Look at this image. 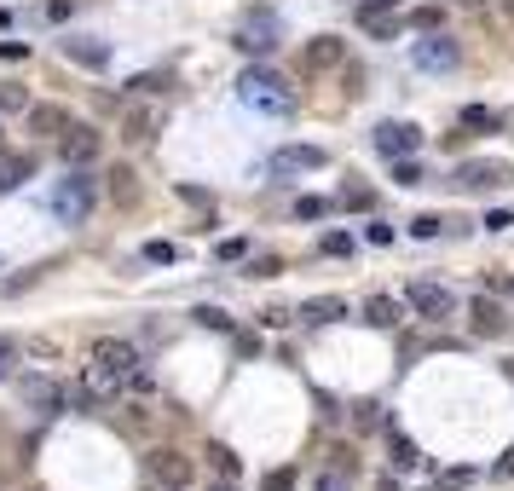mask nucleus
Instances as JSON below:
<instances>
[{
    "label": "nucleus",
    "mask_w": 514,
    "mask_h": 491,
    "mask_svg": "<svg viewBox=\"0 0 514 491\" xmlns=\"http://www.w3.org/2000/svg\"><path fill=\"white\" fill-rule=\"evenodd\" d=\"M18 110H29V93L6 82V87H0V116H18Z\"/></svg>",
    "instance_id": "nucleus-25"
},
{
    "label": "nucleus",
    "mask_w": 514,
    "mask_h": 491,
    "mask_svg": "<svg viewBox=\"0 0 514 491\" xmlns=\"http://www.w3.org/2000/svg\"><path fill=\"white\" fill-rule=\"evenodd\" d=\"M404 307H411L416 319H428V324H445L451 312H457V295H451L445 283H428V278H416L411 290H404Z\"/></svg>",
    "instance_id": "nucleus-5"
},
{
    "label": "nucleus",
    "mask_w": 514,
    "mask_h": 491,
    "mask_svg": "<svg viewBox=\"0 0 514 491\" xmlns=\"http://www.w3.org/2000/svg\"><path fill=\"white\" fill-rule=\"evenodd\" d=\"M318 491H347V480H341V474H335V480L324 474V480H318Z\"/></svg>",
    "instance_id": "nucleus-42"
},
{
    "label": "nucleus",
    "mask_w": 514,
    "mask_h": 491,
    "mask_svg": "<svg viewBox=\"0 0 514 491\" xmlns=\"http://www.w3.org/2000/svg\"><path fill=\"white\" fill-rule=\"evenodd\" d=\"M341 202H347V209H370V191H364V185H347Z\"/></svg>",
    "instance_id": "nucleus-35"
},
{
    "label": "nucleus",
    "mask_w": 514,
    "mask_h": 491,
    "mask_svg": "<svg viewBox=\"0 0 514 491\" xmlns=\"http://www.w3.org/2000/svg\"><path fill=\"white\" fill-rule=\"evenodd\" d=\"M399 0H364V12H393Z\"/></svg>",
    "instance_id": "nucleus-43"
},
{
    "label": "nucleus",
    "mask_w": 514,
    "mask_h": 491,
    "mask_svg": "<svg viewBox=\"0 0 514 491\" xmlns=\"http://www.w3.org/2000/svg\"><path fill=\"white\" fill-rule=\"evenodd\" d=\"M469 329H474V336H486V341L509 336V312L497 307V295H474L469 300Z\"/></svg>",
    "instance_id": "nucleus-11"
},
{
    "label": "nucleus",
    "mask_w": 514,
    "mask_h": 491,
    "mask_svg": "<svg viewBox=\"0 0 514 491\" xmlns=\"http://www.w3.org/2000/svg\"><path fill=\"white\" fill-rule=\"evenodd\" d=\"M451 6H469V12H480V6H486V0H451Z\"/></svg>",
    "instance_id": "nucleus-44"
},
{
    "label": "nucleus",
    "mask_w": 514,
    "mask_h": 491,
    "mask_svg": "<svg viewBox=\"0 0 514 491\" xmlns=\"http://www.w3.org/2000/svg\"><path fill=\"white\" fill-rule=\"evenodd\" d=\"M64 128H70V110H58V104H29V133L58 139Z\"/></svg>",
    "instance_id": "nucleus-16"
},
{
    "label": "nucleus",
    "mask_w": 514,
    "mask_h": 491,
    "mask_svg": "<svg viewBox=\"0 0 514 491\" xmlns=\"http://www.w3.org/2000/svg\"><path fill=\"white\" fill-rule=\"evenodd\" d=\"M451 226V220H440V214H416L411 220V237H416V243H428V237H440Z\"/></svg>",
    "instance_id": "nucleus-22"
},
{
    "label": "nucleus",
    "mask_w": 514,
    "mask_h": 491,
    "mask_svg": "<svg viewBox=\"0 0 514 491\" xmlns=\"http://www.w3.org/2000/svg\"><path fill=\"white\" fill-rule=\"evenodd\" d=\"M99 145H104L99 128H87V122H70V128L58 133V162H64V168H92V162H99Z\"/></svg>",
    "instance_id": "nucleus-6"
},
{
    "label": "nucleus",
    "mask_w": 514,
    "mask_h": 491,
    "mask_svg": "<svg viewBox=\"0 0 514 491\" xmlns=\"http://www.w3.org/2000/svg\"><path fill=\"white\" fill-rule=\"evenodd\" d=\"M330 457H335V474H341V480H353V468H358V463H353V451L341 446V451H330Z\"/></svg>",
    "instance_id": "nucleus-36"
},
{
    "label": "nucleus",
    "mask_w": 514,
    "mask_h": 491,
    "mask_svg": "<svg viewBox=\"0 0 514 491\" xmlns=\"http://www.w3.org/2000/svg\"><path fill=\"white\" fill-rule=\"evenodd\" d=\"M486 290H491V295H514V278H509V272H491Z\"/></svg>",
    "instance_id": "nucleus-38"
},
{
    "label": "nucleus",
    "mask_w": 514,
    "mask_h": 491,
    "mask_svg": "<svg viewBox=\"0 0 514 491\" xmlns=\"http://www.w3.org/2000/svg\"><path fill=\"white\" fill-rule=\"evenodd\" d=\"M509 226H514V214H503V209L486 214V231H509Z\"/></svg>",
    "instance_id": "nucleus-40"
},
{
    "label": "nucleus",
    "mask_w": 514,
    "mask_h": 491,
    "mask_svg": "<svg viewBox=\"0 0 514 491\" xmlns=\"http://www.w3.org/2000/svg\"><path fill=\"white\" fill-rule=\"evenodd\" d=\"M491 133V128H503V116H497V110H486V104H469L462 110V133Z\"/></svg>",
    "instance_id": "nucleus-21"
},
{
    "label": "nucleus",
    "mask_w": 514,
    "mask_h": 491,
    "mask_svg": "<svg viewBox=\"0 0 514 491\" xmlns=\"http://www.w3.org/2000/svg\"><path fill=\"white\" fill-rule=\"evenodd\" d=\"M145 382V358H139L133 341L121 336H99L92 341V370H87V399H111L121 388Z\"/></svg>",
    "instance_id": "nucleus-1"
},
{
    "label": "nucleus",
    "mask_w": 514,
    "mask_h": 491,
    "mask_svg": "<svg viewBox=\"0 0 514 491\" xmlns=\"http://www.w3.org/2000/svg\"><path fill=\"white\" fill-rule=\"evenodd\" d=\"M209 463H214V474H226V480H231V474L243 468V463H238V457H231L226 446H209Z\"/></svg>",
    "instance_id": "nucleus-28"
},
{
    "label": "nucleus",
    "mask_w": 514,
    "mask_h": 491,
    "mask_svg": "<svg viewBox=\"0 0 514 491\" xmlns=\"http://www.w3.org/2000/svg\"><path fill=\"white\" fill-rule=\"evenodd\" d=\"M370 145H376L382 156H416L422 151V128H411V122H376V133H370Z\"/></svg>",
    "instance_id": "nucleus-8"
},
{
    "label": "nucleus",
    "mask_w": 514,
    "mask_h": 491,
    "mask_svg": "<svg viewBox=\"0 0 514 491\" xmlns=\"http://www.w3.org/2000/svg\"><path fill=\"white\" fill-rule=\"evenodd\" d=\"M260 491H295V474L289 468H272L267 480H260Z\"/></svg>",
    "instance_id": "nucleus-30"
},
{
    "label": "nucleus",
    "mask_w": 514,
    "mask_h": 491,
    "mask_svg": "<svg viewBox=\"0 0 514 491\" xmlns=\"http://www.w3.org/2000/svg\"><path fill=\"white\" fill-rule=\"evenodd\" d=\"M64 53L75 58V64H87V70H104V64H111V46H104V41H64Z\"/></svg>",
    "instance_id": "nucleus-18"
},
{
    "label": "nucleus",
    "mask_w": 514,
    "mask_h": 491,
    "mask_svg": "<svg viewBox=\"0 0 514 491\" xmlns=\"http://www.w3.org/2000/svg\"><path fill=\"white\" fill-rule=\"evenodd\" d=\"M12 364H18V341H6V336H0V382L12 376Z\"/></svg>",
    "instance_id": "nucleus-32"
},
{
    "label": "nucleus",
    "mask_w": 514,
    "mask_h": 491,
    "mask_svg": "<svg viewBox=\"0 0 514 491\" xmlns=\"http://www.w3.org/2000/svg\"><path fill=\"white\" fill-rule=\"evenodd\" d=\"M469 480H474V468H445V474H440V486H445V491H462Z\"/></svg>",
    "instance_id": "nucleus-31"
},
{
    "label": "nucleus",
    "mask_w": 514,
    "mask_h": 491,
    "mask_svg": "<svg viewBox=\"0 0 514 491\" xmlns=\"http://www.w3.org/2000/svg\"><path fill=\"white\" fill-rule=\"evenodd\" d=\"M324 162H330V151H324V145H284V151H272V173H277V180H295V173H318Z\"/></svg>",
    "instance_id": "nucleus-9"
},
{
    "label": "nucleus",
    "mask_w": 514,
    "mask_h": 491,
    "mask_svg": "<svg viewBox=\"0 0 514 491\" xmlns=\"http://www.w3.org/2000/svg\"><path fill=\"white\" fill-rule=\"evenodd\" d=\"M358 24H364V29H370V35H376V41H387V35H393V29H399L393 18H387V12H358Z\"/></svg>",
    "instance_id": "nucleus-24"
},
{
    "label": "nucleus",
    "mask_w": 514,
    "mask_h": 491,
    "mask_svg": "<svg viewBox=\"0 0 514 491\" xmlns=\"http://www.w3.org/2000/svg\"><path fill=\"white\" fill-rule=\"evenodd\" d=\"M416 463H422V457H416V446H411L404 434H393V468H416Z\"/></svg>",
    "instance_id": "nucleus-27"
},
{
    "label": "nucleus",
    "mask_w": 514,
    "mask_h": 491,
    "mask_svg": "<svg viewBox=\"0 0 514 491\" xmlns=\"http://www.w3.org/2000/svg\"><path fill=\"white\" fill-rule=\"evenodd\" d=\"M411 64L428 70V75L457 70V64H462V41H451V35H422V41L411 46Z\"/></svg>",
    "instance_id": "nucleus-7"
},
{
    "label": "nucleus",
    "mask_w": 514,
    "mask_h": 491,
    "mask_svg": "<svg viewBox=\"0 0 514 491\" xmlns=\"http://www.w3.org/2000/svg\"><path fill=\"white\" fill-rule=\"evenodd\" d=\"M0 151H6V133H0Z\"/></svg>",
    "instance_id": "nucleus-46"
},
{
    "label": "nucleus",
    "mask_w": 514,
    "mask_h": 491,
    "mask_svg": "<svg viewBox=\"0 0 514 491\" xmlns=\"http://www.w3.org/2000/svg\"><path fill=\"white\" fill-rule=\"evenodd\" d=\"M104 191H111L116 209H133V202H139V173H133L128 162H116L111 173H104Z\"/></svg>",
    "instance_id": "nucleus-14"
},
{
    "label": "nucleus",
    "mask_w": 514,
    "mask_h": 491,
    "mask_svg": "<svg viewBox=\"0 0 514 491\" xmlns=\"http://www.w3.org/2000/svg\"><path fill=\"white\" fill-rule=\"evenodd\" d=\"M214 255H220V260H243V255H248V243H243V237H226Z\"/></svg>",
    "instance_id": "nucleus-33"
},
{
    "label": "nucleus",
    "mask_w": 514,
    "mask_h": 491,
    "mask_svg": "<svg viewBox=\"0 0 514 491\" xmlns=\"http://www.w3.org/2000/svg\"><path fill=\"white\" fill-rule=\"evenodd\" d=\"M364 324H370V329H393V324H399V300H393V295H370V300H364Z\"/></svg>",
    "instance_id": "nucleus-19"
},
{
    "label": "nucleus",
    "mask_w": 514,
    "mask_h": 491,
    "mask_svg": "<svg viewBox=\"0 0 514 491\" xmlns=\"http://www.w3.org/2000/svg\"><path fill=\"white\" fill-rule=\"evenodd\" d=\"M324 214H330L324 197H295V220H324Z\"/></svg>",
    "instance_id": "nucleus-26"
},
{
    "label": "nucleus",
    "mask_w": 514,
    "mask_h": 491,
    "mask_svg": "<svg viewBox=\"0 0 514 491\" xmlns=\"http://www.w3.org/2000/svg\"><path fill=\"white\" fill-rule=\"evenodd\" d=\"M335 64H347V46L335 35H318V41L301 46V70H335Z\"/></svg>",
    "instance_id": "nucleus-12"
},
{
    "label": "nucleus",
    "mask_w": 514,
    "mask_h": 491,
    "mask_svg": "<svg viewBox=\"0 0 514 491\" xmlns=\"http://www.w3.org/2000/svg\"><path fill=\"white\" fill-rule=\"evenodd\" d=\"M150 480H157L162 491H179V486H191V457L185 451H150Z\"/></svg>",
    "instance_id": "nucleus-10"
},
{
    "label": "nucleus",
    "mask_w": 514,
    "mask_h": 491,
    "mask_svg": "<svg viewBox=\"0 0 514 491\" xmlns=\"http://www.w3.org/2000/svg\"><path fill=\"white\" fill-rule=\"evenodd\" d=\"M145 260H157V266H162V260H174V243H150V249H145Z\"/></svg>",
    "instance_id": "nucleus-41"
},
{
    "label": "nucleus",
    "mask_w": 514,
    "mask_h": 491,
    "mask_svg": "<svg viewBox=\"0 0 514 491\" xmlns=\"http://www.w3.org/2000/svg\"><path fill=\"white\" fill-rule=\"evenodd\" d=\"M6 24H12V12H6V6H0V29H6Z\"/></svg>",
    "instance_id": "nucleus-45"
},
{
    "label": "nucleus",
    "mask_w": 514,
    "mask_h": 491,
    "mask_svg": "<svg viewBox=\"0 0 514 491\" xmlns=\"http://www.w3.org/2000/svg\"><path fill=\"white\" fill-rule=\"evenodd\" d=\"M364 237H370V243L382 249V243H393V226H382V220H370V226H364Z\"/></svg>",
    "instance_id": "nucleus-34"
},
{
    "label": "nucleus",
    "mask_w": 514,
    "mask_h": 491,
    "mask_svg": "<svg viewBox=\"0 0 514 491\" xmlns=\"http://www.w3.org/2000/svg\"><path fill=\"white\" fill-rule=\"evenodd\" d=\"M503 180H509V173L497 168V162H462V168H457V185H462V191H491V185H503Z\"/></svg>",
    "instance_id": "nucleus-15"
},
{
    "label": "nucleus",
    "mask_w": 514,
    "mask_h": 491,
    "mask_svg": "<svg viewBox=\"0 0 514 491\" xmlns=\"http://www.w3.org/2000/svg\"><path fill=\"white\" fill-rule=\"evenodd\" d=\"M238 99L248 110H267V116H289L295 110V87L277 70H248V75H238Z\"/></svg>",
    "instance_id": "nucleus-4"
},
{
    "label": "nucleus",
    "mask_w": 514,
    "mask_h": 491,
    "mask_svg": "<svg viewBox=\"0 0 514 491\" xmlns=\"http://www.w3.org/2000/svg\"><path fill=\"white\" fill-rule=\"evenodd\" d=\"M306 324H335V319H347V300L341 295H324V300H306V312H301Z\"/></svg>",
    "instance_id": "nucleus-20"
},
{
    "label": "nucleus",
    "mask_w": 514,
    "mask_h": 491,
    "mask_svg": "<svg viewBox=\"0 0 514 491\" xmlns=\"http://www.w3.org/2000/svg\"><path fill=\"white\" fill-rule=\"evenodd\" d=\"M128 87H133V93H162V75H133Z\"/></svg>",
    "instance_id": "nucleus-39"
},
{
    "label": "nucleus",
    "mask_w": 514,
    "mask_h": 491,
    "mask_svg": "<svg viewBox=\"0 0 514 491\" xmlns=\"http://www.w3.org/2000/svg\"><path fill=\"white\" fill-rule=\"evenodd\" d=\"M277 41H284V18H277V6H267V0H260V6H248L243 18H238V29H231V46L248 53V58H267Z\"/></svg>",
    "instance_id": "nucleus-2"
},
{
    "label": "nucleus",
    "mask_w": 514,
    "mask_h": 491,
    "mask_svg": "<svg viewBox=\"0 0 514 491\" xmlns=\"http://www.w3.org/2000/svg\"><path fill=\"white\" fill-rule=\"evenodd\" d=\"M347 249H353V237H341V231L324 237V255H347Z\"/></svg>",
    "instance_id": "nucleus-37"
},
{
    "label": "nucleus",
    "mask_w": 514,
    "mask_h": 491,
    "mask_svg": "<svg viewBox=\"0 0 514 491\" xmlns=\"http://www.w3.org/2000/svg\"><path fill=\"white\" fill-rule=\"evenodd\" d=\"M29 168H35L29 156H12V162L0 168V191H12V185H24V173H29Z\"/></svg>",
    "instance_id": "nucleus-23"
},
{
    "label": "nucleus",
    "mask_w": 514,
    "mask_h": 491,
    "mask_svg": "<svg viewBox=\"0 0 514 491\" xmlns=\"http://www.w3.org/2000/svg\"><path fill=\"white\" fill-rule=\"evenodd\" d=\"M157 128H162L157 110H128V122H121V139H128V145H150V139H157Z\"/></svg>",
    "instance_id": "nucleus-17"
},
{
    "label": "nucleus",
    "mask_w": 514,
    "mask_h": 491,
    "mask_svg": "<svg viewBox=\"0 0 514 491\" xmlns=\"http://www.w3.org/2000/svg\"><path fill=\"white\" fill-rule=\"evenodd\" d=\"M92 202H99V180H92L87 168H70L64 180H53V214L64 220V226H87Z\"/></svg>",
    "instance_id": "nucleus-3"
},
{
    "label": "nucleus",
    "mask_w": 514,
    "mask_h": 491,
    "mask_svg": "<svg viewBox=\"0 0 514 491\" xmlns=\"http://www.w3.org/2000/svg\"><path fill=\"white\" fill-rule=\"evenodd\" d=\"M24 399L41 410V417H58V410H64V388L53 382V376H29L24 382Z\"/></svg>",
    "instance_id": "nucleus-13"
},
{
    "label": "nucleus",
    "mask_w": 514,
    "mask_h": 491,
    "mask_svg": "<svg viewBox=\"0 0 514 491\" xmlns=\"http://www.w3.org/2000/svg\"><path fill=\"white\" fill-rule=\"evenodd\" d=\"M393 180H399V185H422V180H428V168H416V162H411V156H399V168H393Z\"/></svg>",
    "instance_id": "nucleus-29"
}]
</instances>
